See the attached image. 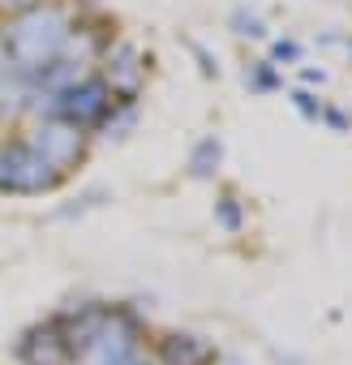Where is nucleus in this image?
Wrapping results in <instances>:
<instances>
[{
    "label": "nucleus",
    "mask_w": 352,
    "mask_h": 365,
    "mask_svg": "<svg viewBox=\"0 0 352 365\" xmlns=\"http://www.w3.org/2000/svg\"><path fill=\"white\" fill-rule=\"evenodd\" d=\"M5 39V52H9V65H14V78H22L26 86L52 69L56 61L69 56L78 31H73V18L56 5H35V9H22L18 22L0 35Z\"/></svg>",
    "instance_id": "f257e3e1"
},
{
    "label": "nucleus",
    "mask_w": 352,
    "mask_h": 365,
    "mask_svg": "<svg viewBox=\"0 0 352 365\" xmlns=\"http://www.w3.org/2000/svg\"><path fill=\"white\" fill-rule=\"evenodd\" d=\"M61 172L26 142V138H14L0 150V190L5 194H48L56 190Z\"/></svg>",
    "instance_id": "f03ea898"
},
{
    "label": "nucleus",
    "mask_w": 352,
    "mask_h": 365,
    "mask_svg": "<svg viewBox=\"0 0 352 365\" xmlns=\"http://www.w3.org/2000/svg\"><path fill=\"white\" fill-rule=\"evenodd\" d=\"M48 99V116H61V120H73V125H95V120H108V108L116 103L112 99V86L95 73H82L78 82H69L65 91L56 95H43Z\"/></svg>",
    "instance_id": "7ed1b4c3"
},
{
    "label": "nucleus",
    "mask_w": 352,
    "mask_h": 365,
    "mask_svg": "<svg viewBox=\"0 0 352 365\" xmlns=\"http://www.w3.org/2000/svg\"><path fill=\"white\" fill-rule=\"evenodd\" d=\"M61 176L82 159V150H86V133H82V125H73V120H61V116H48L43 125H39V133L35 138H26Z\"/></svg>",
    "instance_id": "20e7f679"
},
{
    "label": "nucleus",
    "mask_w": 352,
    "mask_h": 365,
    "mask_svg": "<svg viewBox=\"0 0 352 365\" xmlns=\"http://www.w3.org/2000/svg\"><path fill=\"white\" fill-rule=\"evenodd\" d=\"M18 356L26 365H65V361H73L69 356V344H65V331L56 322L26 331V339L18 344Z\"/></svg>",
    "instance_id": "39448f33"
},
{
    "label": "nucleus",
    "mask_w": 352,
    "mask_h": 365,
    "mask_svg": "<svg viewBox=\"0 0 352 365\" xmlns=\"http://www.w3.org/2000/svg\"><path fill=\"white\" fill-rule=\"evenodd\" d=\"M112 95L120 91V103H129L142 86V56L133 48H116V65H112Z\"/></svg>",
    "instance_id": "423d86ee"
},
{
    "label": "nucleus",
    "mask_w": 352,
    "mask_h": 365,
    "mask_svg": "<svg viewBox=\"0 0 352 365\" xmlns=\"http://www.w3.org/2000/svg\"><path fill=\"white\" fill-rule=\"evenodd\" d=\"M215 352L198 339V335H167L163 344V361L167 365H207Z\"/></svg>",
    "instance_id": "0eeeda50"
},
{
    "label": "nucleus",
    "mask_w": 352,
    "mask_h": 365,
    "mask_svg": "<svg viewBox=\"0 0 352 365\" xmlns=\"http://www.w3.org/2000/svg\"><path fill=\"white\" fill-rule=\"evenodd\" d=\"M219 159H224L219 138H202V142L194 146V155H190V172H194V176H211V172L219 168Z\"/></svg>",
    "instance_id": "6e6552de"
},
{
    "label": "nucleus",
    "mask_w": 352,
    "mask_h": 365,
    "mask_svg": "<svg viewBox=\"0 0 352 365\" xmlns=\"http://www.w3.org/2000/svg\"><path fill=\"white\" fill-rule=\"evenodd\" d=\"M232 26H237V35H249V39H266V26H262V18H258V14H249L245 5H241V9H232Z\"/></svg>",
    "instance_id": "1a4fd4ad"
},
{
    "label": "nucleus",
    "mask_w": 352,
    "mask_h": 365,
    "mask_svg": "<svg viewBox=\"0 0 352 365\" xmlns=\"http://www.w3.org/2000/svg\"><path fill=\"white\" fill-rule=\"evenodd\" d=\"M245 82H249L254 91H271V86H275L279 78H275V69H271V61H258V69H254V73H249Z\"/></svg>",
    "instance_id": "9d476101"
},
{
    "label": "nucleus",
    "mask_w": 352,
    "mask_h": 365,
    "mask_svg": "<svg viewBox=\"0 0 352 365\" xmlns=\"http://www.w3.org/2000/svg\"><path fill=\"white\" fill-rule=\"evenodd\" d=\"M292 103H296V112H301L305 120H318V116H322V103H318L309 91H292Z\"/></svg>",
    "instance_id": "9b49d317"
},
{
    "label": "nucleus",
    "mask_w": 352,
    "mask_h": 365,
    "mask_svg": "<svg viewBox=\"0 0 352 365\" xmlns=\"http://www.w3.org/2000/svg\"><path fill=\"white\" fill-rule=\"evenodd\" d=\"M219 224H224L228 232L241 228V207H237V198H219Z\"/></svg>",
    "instance_id": "f8f14e48"
},
{
    "label": "nucleus",
    "mask_w": 352,
    "mask_h": 365,
    "mask_svg": "<svg viewBox=\"0 0 352 365\" xmlns=\"http://www.w3.org/2000/svg\"><path fill=\"white\" fill-rule=\"evenodd\" d=\"M296 56H301V48H296V43H284V39L275 43V61H296Z\"/></svg>",
    "instance_id": "ddd939ff"
},
{
    "label": "nucleus",
    "mask_w": 352,
    "mask_h": 365,
    "mask_svg": "<svg viewBox=\"0 0 352 365\" xmlns=\"http://www.w3.org/2000/svg\"><path fill=\"white\" fill-rule=\"evenodd\" d=\"M322 116H326V125H335V129H348V116H343L339 108H322Z\"/></svg>",
    "instance_id": "4468645a"
},
{
    "label": "nucleus",
    "mask_w": 352,
    "mask_h": 365,
    "mask_svg": "<svg viewBox=\"0 0 352 365\" xmlns=\"http://www.w3.org/2000/svg\"><path fill=\"white\" fill-rule=\"evenodd\" d=\"M14 65H9V52H5V39H0V82H9Z\"/></svg>",
    "instance_id": "2eb2a0df"
},
{
    "label": "nucleus",
    "mask_w": 352,
    "mask_h": 365,
    "mask_svg": "<svg viewBox=\"0 0 352 365\" xmlns=\"http://www.w3.org/2000/svg\"><path fill=\"white\" fill-rule=\"evenodd\" d=\"M194 52H198V61H202V69H207V73H219V65L211 61V52H207V48H198V43H194Z\"/></svg>",
    "instance_id": "dca6fc26"
},
{
    "label": "nucleus",
    "mask_w": 352,
    "mask_h": 365,
    "mask_svg": "<svg viewBox=\"0 0 352 365\" xmlns=\"http://www.w3.org/2000/svg\"><path fill=\"white\" fill-rule=\"evenodd\" d=\"M0 5H9V9H35L39 0H0Z\"/></svg>",
    "instance_id": "f3484780"
}]
</instances>
